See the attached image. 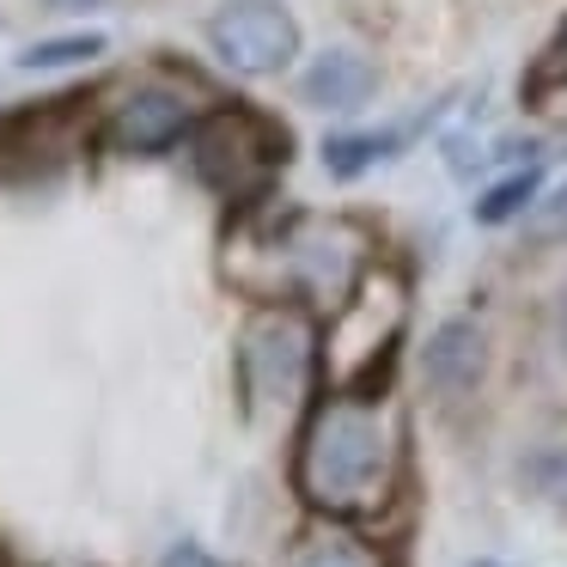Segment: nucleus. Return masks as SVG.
Segmentation results:
<instances>
[{"mask_svg":"<svg viewBox=\"0 0 567 567\" xmlns=\"http://www.w3.org/2000/svg\"><path fill=\"white\" fill-rule=\"evenodd\" d=\"M153 567H233V561H220V555L202 549V543H172V549H165Z\"/></svg>","mask_w":567,"mask_h":567,"instance_id":"16","label":"nucleus"},{"mask_svg":"<svg viewBox=\"0 0 567 567\" xmlns=\"http://www.w3.org/2000/svg\"><path fill=\"white\" fill-rule=\"evenodd\" d=\"M281 567H396V561L379 537H367L354 525H323L318 518V525H306L281 549Z\"/></svg>","mask_w":567,"mask_h":567,"instance_id":"10","label":"nucleus"},{"mask_svg":"<svg viewBox=\"0 0 567 567\" xmlns=\"http://www.w3.org/2000/svg\"><path fill=\"white\" fill-rule=\"evenodd\" d=\"M537 189H543V172H537V159L530 165H518L513 177H501V184L488 189V196L476 202V220L482 226H506V220H518V214L537 202Z\"/></svg>","mask_w":567,"mask_h":567,"instance_id":"13","label":"nucleus"},{"mask_svg":"<svg viewBox=\"0 0 567 567\" xmlns=\"http://www.w3.org/2000/svg\"><path fill=\"white\" fill-rule=\"evenodd\" d=\"M293 494L323 525H367L409 494V409L391 384H323L287 457Z\"/></svg>","mask_w":567,"mask_h":567,"instance_id":"1","label":"nucleus"},{"mask_svg":"<svg viewBox=\"0 0 567 567\" xmlns=\"http://www.w3.org/2000/svg\"><path fill=\"white\" fill-rule=\"evenodd\" d=\"M196 123H202V104H196V92H184V86H135V92H123V99L104 111V123H99V141L111 153H135V159H159V153H172V147H184L189 135H196Z\"/></svg>","mask_w":567,"mask_h":567,"instance_id":"7","label":"nucleus"},{"mask_svg":"<svg viewBox=\"0 0 567 567\" xmlns=\"http://www.w3.org/2000/svg\"><path fill=\"white\" fill-rule=\"evenodd\" d=\"M470 567H494V561H470Z\"/></svg>","mask_w":567,"mask_h":567,"instance_id":"20","label":"nucleus"},{"mask_svg":"<svg viewBox=\"0 0 567 567\" xmlns=\"http://www.w3.org/2000/svg\"><path fill=\"white\" fill-rule=\"evenodd\" d=\"M104 50H111V38H104V31H68V38L31 43V50L19 55V68H25V74H50V68H86V62H99Z\"/></svg>","mask_w":567,"mask_h":567,"instance_id":"12","label":"nucleus"},{"mask_svg":"<svg viewBox=\"0 0 567 567\" xmlns=\"http://www.w3.org/2000/svg\"><path fill=\"white\" fill-rule=\"evenodd\" d=\"M372 238L348 214H306V208H238L226 238V281L245 287L257 306H299L330 318L354 281L372 269Z\"/></svg>","mask_w":567,"mask_h":567,"instance_id":"2","label":"nucleus"},{"mask_svg":"<svg viewBox=\"0 0 567 567\" xmlns=\"http://www.w3.org/2000/svg\"><path fill=\"white\" fill-rule=\"evenodd\" d=\"M43 7H55V13H86V7H104V0H43Z\"/></svg>","mask_w":567,"mask_h":567,"instance_id":"19","label":"nucleus"},{"mask_svg":"<svg viewBox=\"0 0 567 567\" xmlns=\"http://www.w3.org/2000/svg\"><path fill=\"white\" fill-rule=\"evenodd\" d=\"M208 50L245 80L287 74L299 55V19L281 0H226L208 19Z\"/></svg>","mask_w":567,"mask_h":567,"instance_id":"6","label":"nucleus"},{"mask_svg":"<svg viewBox=\"0 0 567 567\" xmlns=\"http://www.w3.org/2000/svg\"><path fill=\"white\" fill-rule=\"evenodd\" d=\"M555 342H561V354H567V287H561V299H555Z\"/></svg>","mask_w":567,"mask_h":567,"instance_id":"18","label":"nucleus"},{"mask_svg":"<svg viewBox=\"0 0 567 567\" xmlns=\"http://www.w3.org/2000/svg\"><path fill=\"white\" fill-rule=\"evenodd\" d=\"M196 177L233 208H257L275 196V177L287 165V128L250 104H220L189 135Z\"/></svg>","mask_w":567,"mask_h":567,"instance_id":"5","label":"nucleus"},{"mask_svg":"<svg viewBox=\"0 0 567 567\" xmlns=\"http://www.w3.org/2000/svg\"><path fill=\"white\" fill-rule=\"evenodd\" d=\"M537 86H567V25L549 38V50H543L537 62Z\"/></svg>","mask_w":567,"mask_h":567,"instance_id":"15","label":"nucleus"},{"mask_svg":"<svg viewBox=\"0 0 567 567\" xmlns=\"http://www.w3.org/2000/svg\"><path fill=\"white\" fill-rule=\"evenodd\" d=\"M488 330L476 318H445L433 323V336L421 342V384H427L433 403H470L488 379Z\"/></svg>","mask_w":567,"mask_h":567,"instance_id":"8","label":"nucleus"},{"mask_svg":"<svg viewBox=\"0 0 567 567\" xmlns=\"http://www.w3.org/2000/svg\"><path fill=\"white\" fill-rule=\"evenodd\" d=\"M543 226H549V233H567V184L549 196V208H543Z\"/></svg>","mask_w":567,"mask_h":567,"instance_id":"17","label":"nucleus"},{"mask_svg":"<svg viewBox=\"0 0 567 567\" xmlns=\"http://www.w3.org/2000/svg\"><path fill=\"white\" fill-rule=\"evenodd\" d=\"M238 403L250 421L306 415L323 391V323L299 306H257L238 330Z\"/></svg>","mask_w":567,"mask_h":567,"instance_id":"3","label":"nucleus"},{"mask_svg":"<svg viewBox=\"0 0 567 567\" xmlns=\"http://www.w3.org/2000/svg\"><path fill=\"white\" fill-rule=\"evenodd\" d=\"M403 141V128H384V135H360V128H342V135H330L323 141V172L336 177V184H354L360 172H372L379 159H391V153H403L396 147Z\"/></svg>","mask_w":567,"mask_h":567,"instance_id":"11","label":"nucleus"},{"mask_svg":"<svg viewBox=\"0 0 567 567\" xmlns=\"http://www.w3.org/2000/svg\"><path fill=\"white\" fill-rule=\"evenodd\" d=\"M525 488L537 494L543 506L567 513V445H549V452L530 457V464H525Z\"/></svg>","mask_w":567,"mask_h":567,"instance_id":"14","label":"nucleus"},{"mask_svg":"<svg viewBox=\"0 0 567 567\" xmlns=\"http://www.w3.org/2000/svg\"><path fill=\"white\" fill-rule=\"evenodd\" d=\"M372 92H379V68L360 50H318L299 74V99L311 111H360L372 104Z\"/></svg>","mask_w":567,"mask_h":567,"instance_id":"9","label":"nucleus"},{"mask_svg":"<svg viewBox=\"0 0 567 567\" xmlns=\"http://www.w3.org/2000/svg\"><path fill=\"white\" fill-rule=\"evenodd\" d=\"M409 323V281L391 262H372L354 293L323 318V384H384Z\"/></svg>","mask_w":567,"mask_h":567,"instance_id":"4","label":"nucleus"}]
</instances>
